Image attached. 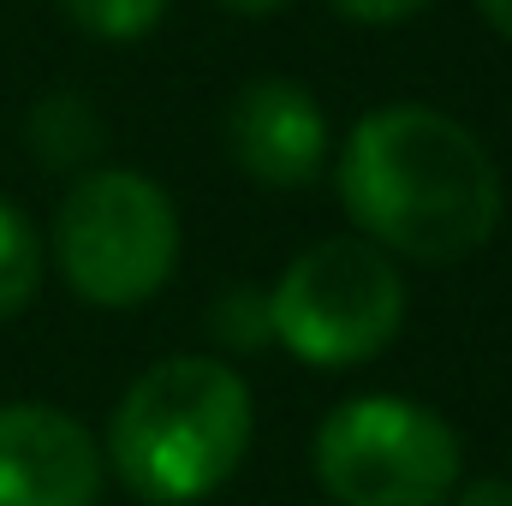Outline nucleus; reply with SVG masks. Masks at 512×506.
Returning a JSON list of instances; mask_svg holds the SVG:
<instances>
[{
  "label": "nucleus",
  "instance_id": "1",
  "mask_svg": "<svg viewBox=\"0 0 512 506\" xmlns=\"http://www.w3.org/2000/svg\"><path fill=\"white\" fill-rule=\"evenodd\" d=\"M340 203L387 256L453 268L501 227L495 155L429 102L370 108L340 149Z\"/></svg>",
  "mask_w": 512,
  "mask_h": 506
},
{
  "label": "nucleus",
  "instance_id": "2",
  "mask_svg": "<svg viewBox=\"0 0 512 506\" xmlns=\"http://www.w3.org/2000/svg\"><path fill=\"white\" fill-rule=\"evenodd\" d=\"M256 405L233 364L173 352L126 387L102 459L149 506L209 501L251 453Z\"/></svg>",
  "mask_w": 512,
  "mask_h": 506
},
{
  "label": "nucleus",
  "instance_id": "3",
  "mask_svg": "<svg viewBox=\"0 0 512 506\" xmlns=\"http://www.w3.org/2000/svg\"><path fill=\"white\" fill-rule=\"evenodd\" d=\"M54 268L96 310L149 304L179 268V209L137 167H90L54 209Z\"/></svg>",
  "mask_w": 512,
  "mask_h": 506
},
{
  "label": "nucleus",
  "instance_id": "4",
  "mask_svg": "<svg viewBox=\"0 0 512 506\" xmlns=\"http://www.w3.org/2000/svg\"><path fill=\"white\" fill-rule=\"evenodd\" d=\"M268 328L310 370H358L382 358L405 328L399 256L364 233L298 251L268 292Z\"/></svg>",
  "mask_w": 512,
  "mask_h": 506
},
{
  "label": "nucleus",
  "instance_id": "5",
  "mask_svg": "<svg viewBox=\"0 0 512 506\" xmlns=\"http://www.w3.org/2000/svg\"><path fill=\"white\" fill-rule=\"evenodd\" d=\"M459 465V429L405 393L340 399L316 429V483L340 506H447Z\"/></svg>",
  "mask_w": 512,
  "mask_h": 506
},
{
  "label": "nucleus",
  "instance_id": "6",
  "mask_svg": "<svg viewBox=\"0 0 512 506\" xmlns=\"http://www.w3.org/2000/svg\"><path fill=\"white\" fill-rule=\"evenodd\" d=\"M108 459L96 435L42 399L0 405V506H96Z\"/></svg>",
  "mask_w": 512,
  "mask_h": 506
},
{
  "label": "nucleus",
  "instance_id": "7",
  "mask_svg": "<svg viewBox=\"0 0 512 506\" xmlns=\"http://www.w3.org/2000/svg\"><path fill=\"white\" fill-rule=\"evenodd\" d=\"M227 149L245 179L274 191H304L328 161L322 102L292 78H251L227 108Z\"/></svg>",
  "mask_w": 512,
  "mask_h": 506
},
{
  "label": "nucleus",
  "instance_id": "8",
  "mask_svg": "<svg viewBox=\"0 0 512 506\" xmlns=\"http://www.w3.org/2000/svg\"><path fill=\"white\" fill-rule=\"evenodd\" d=\"M30 149H36V161L42 167H54V173H84L90 161H96V149H102V114L78 96V90H54V96H42L36 108H30Z\"/></svg>",
  "mask_w": 512,
  "mask_h": 506
},
{
  "label": "nucleus",
  "instance_id": "9",
  "mask_svg": "<svg viewBox=\"0 0 512 506\" xmlns=\"http://www.w3.org/2000/svg\"><path fill=\"white\" fill-rule=\"evenodd\" d=\"M36 292H42V239H36L30 215L0 197V322L30 310Z\"/></svg>",
  "mask_w": 512,
  "mask_h": 506
},
{
  "label": "nucleus",
  "instance_id": "10",
  "mask_svg": "<svg viewBox=\"0 0 512 506\" xmlns=\"http://www.w3.org/2000/svg\"><path fill=\"white\" fill-rule=\"evenodd\" d=\"M60 12L96 42H143L167 18V0H60Z\"/></svg>",
  "mask_w": 512,
  "mask_h": 506
},
{
  "label": "nucleus",
  "instance_id": "11",
  "mask_svg": "<svg viewBox=\"0 0 512 506\" xmlns=\"http://www.w3.org/2000/svg\"><path fill=\"white\" fill-rule=\"evenodd\" d=\"M209 334L227 346V352H256V346H268L274 340V328H268V292H256V286H233V292H221L215 298V310H209Z\"/></svg>",
  "mask_w": 512,
  "mask_h": 506
},
{
  "label": "nucleus",
  "instance_id": "12",
  "mask_svg": "<svg viewBox=\"0 0 512 506\" xmlns=\"http://www.w3.org/2000/svg\"><path fill=\"white\" fill-rule=\"evenodd\" d=\"M340 18H352V24H399V18H411V12H423L429 0H328Z\"/></svg>",
  "mask_w": 512,
  "mask_h": 506
},
{
  "label": "nucleus",
  "instance_id": "13",
  "mask_svg": "<svg viewBox=\"0 0 512 506\" xmlns=\"http://www.w3.org/2000/svg\"><path fill=\"white\" fill-rule=\"evenodd\" d=\"M453 506H512V483L507 477H477V483L453 489Z\"/></svg>",
  "mask_w": 512,
  "mask_h": 506
},
{
  "label": "nucleus",
  "instance_id": "14",
  "mask_svg": "<svg viewBox=\"0 0 512 506\" xmlns=\"http://www.w3.org/2000/svg\"><path fill=\"white\" fill-rule=\"evenodd\" d=\"M215 6H227V12H239V18H268V12H280L286 0H215Z\"/></svg>",
  "mask_w": 512,
  "mask_h": 506
},
{
  "label": "nucleus",
  "instance_id": "15",
  "mask_svg": "<svg viewBox=\"0 0 512 506\" xmlns=\"http://www.w3.org/2000/svg\"><path fill=\"white\" fill-rule=\"evenodd\" d=\"M477 6H483V18H489V24L512 42V0H477Z\"/></svg>",
  "mask_w": 512,
  "mask_h": 506
}]
</instances>
